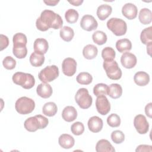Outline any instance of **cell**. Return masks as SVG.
Returning a JSON list of instances; mask_svg holds the SVG:
<instances>
[{
    "label": "cell",
    "mask_w": 152,
    "mask_h": 152,
    "mask_svg": "<svg viewBox=\"0 0 152 152\" xmlns=\"http://www.w3.org/2000/svg\"><path fill=\"white\" fill-rule=\"evenodd\" d=\"M63 20L61 17L49 10H43L36 22L37 28L42 31H47L49 28L55 30L61 28Z\"/></svg>",
    "instance_id": "obj_1"
},
{
    "label": "cell",
    "mask_w": 152,
    "mask_h": 152,
    "mask_svg": "<svg viewBox=\"0 0 152 152\" xmlns=\"http://www.w3.org/2000/svg\"><path fill=\"white\" fill-rule=\"evenodd\" d=\"M12 42L14 55L18 59L24 58L27 54L26 47L27 39L26 36L24 33H17L14 35Z\"/></svg>",
    "instance_id": "obj_2"
},
{
    "label": "cell",
    "mask_w": 152,
    "mask_h": 152,
    "mask_svg": "<svg viewBox=\"0 0 152 152\" xmlns=\"http://www.w3.org/2000/svg\"><path fill=\"white\" fill-rule=\"evenodd\" d=\"M49 123L48 119L41 115H37L27 119L24 123L26 129L29 132H35L38 129L45 128Z\"/></svg>",
    "instance_id": "obj_3"
},
{
    "label": "cell",
    "mask_w": 152,
    "mask_h": 152,
    "mask_svg": "<svg viewBox=\"0 0 152 152\" xmlns=\"http://www.w3.org/2000/svg\"><path fill=\"white\" fill-rule=\"evenodd\" d=\"M12 79L15 84L21 86L25 89L31 88L35 84L34 77L28 73L17 72L12 75Z\"/></svg>",
    "instance_id": "obj_4"
},
{
    "label": "cell",
    "mask_w": 152,
    "mask_h": 152,
    "mask_svg": "<svg viewBox=\"0 0 152 152\" xmlns=\"http://www.w3.org/2000/svg\"><path fill=\"white\" fill-rule=\"evenodd\" d=\"M15 110L21 115L31 113L35 107L34 101L27 97L24 96L18 99L15 104Z\"/></svg>",
    "instance_id": "obj_5"
},
{
    "label": "cell",
    "mask_w": 152,
    "mask_h": 152,
    "mask_svg": "<svg viewBox=\"0 0 152 152\" xmlns=\"http://www.w3.org/2000/svg\"><path fill=\"white\" fill-rule=\"evenodd\" d=\"M106 24L107 28L117 36L124 35L127 31L126 22L121 18H111L107 21Z\"/></svg>",
    "instance_id": "obj_6"
},
{
    "label": "cell",
    "mask_w": 152,
    "mask_h": 152,
    "mask_svg": "<svg viewBox=\"0 0 152 152\" xmlns=\"http://www.w3.org/2000/svg\"><path fill=\"white\" fill-rule=\"evenodd\" d=\"M103 66L107 76L110 79L118 80L121 78L122 71L116 61H104Z\"/></svg>",
    "instance_id": "obj_7"
},
{
    "label": "cell",
    "mask_w": 152,
    "mask_h": 152,
    "mask_svg": "<svg viewBox=\"0 0 152 152\" xmlns=\"http://www.w3.org/2000/svg\"><path fill=\"white\" fill-rule=\"evenodd\" d=\"M75 100L80 107L83 109L89 108L93 102L92 97L89 94L87 88H81L76 93Z\"/></svg>",
    "instance_id": "obj_8"
},
{
    "label": "cell",
    "mask_w": 152,
    "mask_h": 152,
    "mask_svg": "<svg viewBox=\"0 0 152 152\" xmlns=\"http://www.w3.org/2000/svg\"><path fill=\"white\" fill-rule=\"evenodd\" d=\"M59 76V69L58 66L55 65H49L46 66L42 69L39 74L38 77L39 80L45 83L51 82L55 80Z\"/></svg>",
    "instance_id": "obj_9"
},
{
    "label": "cell",
    "mask_w": 152,
    "mask_h": 152,
    "mask_svg": "<svg viewBox=\"0 0 152 152\" xmlns=\"http://www.w3.org/2000/svg\"><path fill=\"white\" fill-rule=\"evenodd\" d=\"M134 125L137 131L140 134L147 133L149 129V124L145 116L143 115H137L134 119Z\"/></svg>",
    "instance_id": "obj_10"
},
{
    "label": "cell",
    "mask_w": 152,
    "mask_h": 152,
    "mask_svg": "<svg viewBox=\"0 0 152 152\" xmlns=\"http://www.w3.org/2000/svg\"><path fill=\"white\" fill-rule=\"evenodd\" d=\"M96 107L97 112L102 115H106L110 110V103L104 95H100L97 97Z\"/></svg>",
    "instance_id": "obj_11"
},
{
    "label": "cell",
    "mask_w": 152,
    "mask_h": 152,
    "mask_svg": "<svg viewBox=\"0 0 152 152\" xmlns=\"http://www.w3.org/2000/svg\"><path fill=\"white\" fill-rule=\"evenodd\" d=\"M62 69L63 73L68 76L74 75L77 69V62L72 58H66L64 59L62 64Z\"/></svg>",
    "instance_id": "obj_12"
},
{
    "label": "cell",
    "mask_w": 152,
    "mask_h": 152,
    "mask_svg": "<svg viewBox=\"0 0 152 152\" xmlns=\"http://www.w3.org/2000/svg\"><path fill=\"white\" fill-rule=\"evenodd\" d=\"M81 27L86 31H91L97 28L98 23L95 18L91 15H84L80 21Z\"/></svg>",
    "instance_id": "obj_13"
},
{
    "label": "cell",
    "mask_w": 152,
    "mask_h": 152,
    "mask_svg": "<svg viewBox=\"0 0 152 152\" xmlns=\"http://www.w3.org/2000/svg\"><path fill=\"white\" fill-rule=\"evenodd\" d=\"M137 59L135 55L132 53L125 52L121 57V62L122 65L125 68L131 69L134 68L137 64Z\"/></svg>",
    "instance_id": "obj_14"
},
{
    "label": "cell",
    "mask_w": 152,
    "mask_h": 152,
    "mask_svg": "<svg viewBox=\"0 0 152 152\" xmlns=\"http://www.w3.org/2000/svg\"><path fill=\"white\" fill-rule=\"evenodd\" d=\"M122 13L126 18L133 20L137 16L138 10L134 4L132 3H126L122 7Z\"/></svg>",
    "instance_id": "obj_15"
},
{
    "label": "cell",
    "mask_w": 152,
    "mask_h": 152,
    "mask_svg": "<svg viewBox=\"0 0 152 152\" xmlns=\"http://www.w3.org/2000/svg\"><path fill=\"white\" fill-rule=\"evenodd\" d=\"M87 124L89 130L94 133L100 132L103 125L102 119L97 116L91 117L88 119Z\"/></svg>",
    "instance_id": "obj_16"
},
{
    "label": "cell",
    "mask_w": 152,
    "mask_h": 152,
    "mask_svg": "<svg viewBox=\"0 0 152 152\" xmlns=\"http://www.w3.org/2000/svg\"><path fill=\"white\" fill-rule=\"evenodd\" d=\"M36 92L38 96L40 97L43 99H47L51 96L53 90L50 85L48 83H42L37 86Z\"/></svg>",
    "instance_id": "obj_17"
},
{
    "label": "cell",
    "mask_w": 152,
    "mask_h": 152,
    "mask_svg": "<svg viewBox=\"0 0 152 152\" xmlns=\"http://www.w3.org/2000/svg\"><path fill=\"white\" fill-rule=\"evenodd\" d=\"M33 48L34 52L44 55L45 54L49 48L48 41L43 38H38L34 40Z\"/></svg>",
    "instance_id": "obj_18"
},
{
    "label": "cell",
    "mask_w": 152,
    "mask_h": 152,
    "mask_svg": "<svg viewBox=\"0 0 152 152\" xmlns=\"http://www.w3.org/2000/svg\"><path fill=\"white\" fill-rule=\"evenodd\" d=\"M58 142L61 147L65 149H69L74 145L75 140L74 137L69 134H63L59 136Z\"/></svg>",
    "instance_id": "obj_19"
},
{
    "label": "cell",
    "mask_w": 152,
    "mask_h": 152,
    "mask_svg": "<svg viewBox=\"0 0 152 152\" xmlns=\"http://www.w3.org/2000/svg\"><path fill=\"white\" fill-rule=\"evenodd\" d=\"M62 116L64 121L66 122H72L77 117V112L75 108L71 106L65 107L62 112Z\"/></svg>",
    "instance_id": "obj_20"
},
{
    "label": "cell",
    "mask_w": 152,
    "mask_h": 152,
    "mask_svg": "<svg viewBox=\"0 0 152 152\" xmlns=\"http://www.w3.org/2000/svg\"><path fill=\"white\" fill-rule=\"evenodd\" d=\"M96 151L97 152H115V150L108 140L102 139L97 142Z\"/></svg>",
    "instance_id": "obj_21"
},
{
    "label": "cell",
    "mask_w": 152,
    "mask_h": 152,
    "mask_svg": "<svg viewBox=\"0 0 152 152\" xmlns=\"http://www.w3.org/2000/svg\"><path fill=\"white\" fill-rule=\"evenodd\" d=\"M134 81L139 86H145L150 81L149 75L144 71H138L134 76Z\"/></svg>",
    "instance_id": "obj_22"
},
{
    "label": "cell",
    "mask_w": 152,
    "mask_h": 152,
    "mask_svg": "<svg viewBox=\"0 0 152 152\" xmlns=\"http://www.w3.org/2000/svg\"><path fill=\"white\" fill-rule=\"evenodd\" d=\"M112 8L107 4H102L98 7L97 9V15L98 18L103 21L106 20L112 13Z\"/></svg>",
    "instance_id": "obj_23"
},
{
    "label": "cell",
    "mask_w": 152,
    "mask_h": 152,
    "mask_svg": "<svg viewBox=\"0 0 152 152\" xmlns=\"http://www.w3.org/2000/svg\"><path fill=\"white\" fill-rule=\"evenodd\" d=\"M97 53L98 50L97 47L91 44H88L84 46L83 50V55L84 57L87 59H93L95 58Z\"/></svg>",
    "instance_id": "obj_24"
},
{
    "label": "cell",
    "mask_w": 152,
    "mask_h": 152,
    "mask_svg": "<svg viewBox=\"0 0 152 152\" xmlns=\"http://www.w3.org/2000/svg\"><path fill=\"white\" fill-rule=\"evenodd\" d=\"M138 18L143 24H148L152 21V12L148 8H142L139 12Z\"/></svg>",
    "instance_id": "obj_25"
},
{
    "label": "cell",
    "mask_w": 152,
    "mask_h": 152,
    "mask_svg": "<svg viewBox=\"0 0 152 152\" xmlns=\"http://www.w3.org/2000/svg\"><path fill=\"white\" fill-rule=\"evenodd\" d=\"M122 94V88L119 84L114 83L109 86L108 96L111 98L116 99L119 98Z\"/></svg>",
    "instance_id": "obj_26"
},
{
    "label": "cell",
    "mask_w": 152,
    "mask_h": 152,
    "mask_svg": "<svg viewBox=\"0 0 152 152\" xmlns=\"http://www.w3.org/2000/svg\"><path fill=\"white\" fill-rule=\"evenodd\" d=\"M116 48L119 52L124 53L132 49V43L128 39H119L116 43Z\"/></svg>",
    "instance_id": "obj_27"
},
{
    "label": "cell",
    "mask_w": 152,
    "mask_h": 152,
    "mask_svg": "<svg viewBox=\"0 0 152 152\" xmlns=\"http://www.w3.org/2000/svg\"><path fill=\"white\" fill-rule=\"evenodd\" d=\"M58 111V107L56 104L52 102L46 103L42 108L43 113L48 116H53L55 115Z\"/></svg>",
    "instance_id": "obj_28"
},
{
    "label": "cell",
    "mask_w": 152,
    "mask_h": 152,
    "mask_svg": "<svg viewBox=\"0 0 152 152\" xmlns=\"http://www.w3.org/2000/svg\"><path fill=\"white\" fill-rule=\"evenodd\" d=\"M60 37L65 42H70L74 37V31L72 28L68 26H64L61 28L59 32Z\"/></svg>",
    "instance_id": "obj_29"
},
{
    "label": "cell",
    "mask_w": 152,
    "mask_h": 152,
    "mask_svg": "<svg viewBox=\"0 0 152 152\" xmlns=\"http://www.w3.org/2000/svg\"><path fill=\"white\" fill-rule=\"evenodd\" d=\"M152 27H148L142 30L140 34L141 42L146 45L152 44Z\"/></svg>",
    "instance_id": "obj_30"
},
{
    "label": "cell",
    "mask_w": 152,
    "mask_h": 152,
    "mask_svg": "<svg viewBox=\"0 0 152 152\" xmlns=\"http://www.w3.org/2000/svg\"><path fill=\"white\" fill-rule=\"evenodd\" d=\"M29 60L32 66L39 67L43 64L45 61V56L44 55L34 52L31 54Z\"/></svg>",
    "instance_id": "obj_31"
},
{
    "label": "cell",
    "mask_w": 152,
    "mask_h": 152,
    "mask_svg": "<svg viewBox=\"0 0 152 152\" xmlns=\"http://www.w3.org/2000/svg\"><path fill=\"white\" fill-rule=\"evenodd\" d=\"M93 42L98 45H102L104 44L107 39V35L102 31H96L92 35Z\"/></svg>",
    "instance_id": "obj_32"
},
{
    "label": "cell",
    "mask_w": 152,
    "mask_h": 152,
    "mask_svg": "<svg viewBox=\"0 0 152 152\" xmlns=\"http://www.w3.org/2000/svg\"><path fill=\"white\" fill-rule=\"evenodd\" d=\"M77 81L82 85L90 84L93 81V77L90 74L87 72H82L78 74L76 78Z\"/></svg>",
    "instance_id": "obj_33"
},
{
    "label": "cell",
    "mask_w": 152,
    "mask_h": 152,
    "mask_svg": "<svg viewBox=\"0 0 152 152\" xmlns=\"http://www.w3.org/2000/svg\"><path fill=\"white\" fill-rule=\"evenodd\" d=\"M109 86L104 83H99L93 88V93L96 96L100 95H108Z\"/></svg>",
    "instance_id": "obj_34"
},
{
    "label": "cell",
    "mask_w": 152,
    "mask_h": 152,
    "mask_svg": "<svg viewBox=\"0 0 152 152\" xmlns=\"http://www.w3.org/2000/svg\"><path fill=\"white\" fill-rule=\"evenodd\" d=\"M78 12L74 9H69L65 12V14L66 21L71 24L76 23L78 19Z\"/></svg>",
    "instance_id": "obj_35"
},
{
    "label": "cell",
    "mask_w": 152,
    "mask_h": 152,
    "mask_svg": "<svg viewBox=\"0 0 152 152\" xmlns=\"http://www.w3.org/2000/svg\"><path fill=\"white\" fill-rule=\"evenodd\" d=\"M115 55V51L111 47H106L102 51V57L104 61L113 60Z\"/></svg>",
    "instance_id": "obj_36"
},
{
    "label": "cell",
    "mask_w": 152,
    "mask_h": 152,
    "mask_svg": "<svg viewBox=\"0 0 152 152\" xmlns=\"http://www.w3.org/2000/svg\"><path fill=\"white\" fill-rule=\"evenodd\" d=\"M107 123L111 127H118L121 124V119L116 113L110 114L107 118Z\"/></svg>",
    "instance_id": "obj_37"
},
{
    "label": "cell",
    "mask_w": 152,
    "mask_h": 152,
    "mask_svg": "<svg viewBox=\"0 0 152 152\" xmlns=\"http://www.w3.org/2000/svg\"><path fill=\"white\" fill-rule=\"evenodd\" d=\"M111 139L115 144H121L125 140V135L120 130H115L111 134Z\"/></svg>",
    "instance_id": "obj_38"
},
{
    "label": "cell",
    "mask_w": 152,
    "mask_h": 152,
    "mask_svg": "<svg viewBox=\"0 0 152 152\" xmlns=\"http://www.w3.org/2000/svg\"><path fill=\"white\" fill-rule=\"evenodd\" d=\"M71 131L75 135H81L84 131V126L82 122H74L71 126Z\"/></svg>",
    "instance_id": "obj_39"
},
{
    "label": "cell",
    "mask_w": 152,
    "mask_h": 152,
    "mask_svg": "<svg viewBox=\"0 0 152 152\" xmlns=\"http://www.w3.org/2000/svg\"><path fill=\"white\" fill-rule=\"evenodd\" d=\"M3 66L7 69H13L16 65V61L11 56H6L2 61Z\"/></svg>",
    "instance_id": "obj_40"
},
{
    "label": "cell",
    "mask_w": 152,
    "mask_h": 152,
    "mask_svg": "<svg viewBox=\"0 0 152 152\" xmlns=\"http://www.w3.org/2000/svg\"><path fill=\"white\" fill-rule=\"evenodd\" d=\"M9 45V40L7 36L1 34V50H4Z\"/></svg>",
    "instance_id": "obj_41"
},
{
    "label": "cell",
    "mask_w": 152,
    "mask_h": 152,
    "mask_svg": "<svg viewBox=\"0 0 152 152\" xmlns=\"http://www.w3.org/2000/svg\"><path fill=\"white\" fill-rule=\"evenodd\" d=\"M152 146L149 145L141 144L137 147L135 151H152Z\"/></svg>",
    "instance_id": "obj_42"
},
{
    "label": "cell",
    "mask_w": 152,
    "mask_h": 152,
    "mask_svg": "<svg viewBox=\"0 0 152 152\" xmlns=\"http://www.w3.org/2000/svg\"><path fill=\"white\" fill-rule=\"evenodd\" d=\"M145 113L147 116L149 118H151L152 115V103H149L145 107Z\"/></svg>",
    "instance_id": "obj_43"
},
{
    "label": "cell",
    "mask_w": 152,
    "mask_h": 152,
    "mask_svg": "<svg viewBox=\"0 0 152 152\" xmlns=\"http://www.w3.org/2000/svg\"><path fill=\"white\" fill-rule=\"evenodd\" d=\"M44 3H45L47 5L49 6H55L59 1H52V0H48V1H43Z\"/></svg>",
    "instance_id": "obj_44"
},
{
    "label": "cell",
    "mask_w": 152,
    "mask_h": 152,
    "mask_svg": "<svg viewBox=\"0 0 152 152\" xmlns=\"http://www.w3.org/2000/svg\"><path fill=\"white\" fill-rule=\"evenodd\" d=\"M68 2L72 5H73L74 6H79L82 4V3L83 2V0H76V1L72 0V1H68Z\"/></svg>",
    "instance_id": "obj_45"
},
{
    "label": "cell",
    "mask_w": 152,
    "mask_h": 152,
    "mask_svg": "<svg viewBox=\"0 0 152 152\" xmlns=\"http://www.w3.org/2000/svg\"><path fill=\"white\" fill-rule=\"evenodd\" d=\"M151 45L152 44H150L147 45V51L149 55H151Z\"/></svg>",
    "instance_id": "obj_46"
}]
</instances>
